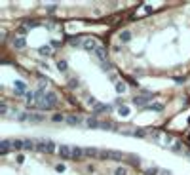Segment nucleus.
<instances>
[{"label":"nucleus","instance_id":"obj_28","mask_svg":"<svg viewBox=\"0 0 190 175\" xmlns=\"http://www.w3.org/2000/svg\"><path fill=\"white\" fill-rule=\"evenodd\" d=\"M57 69L61 70V73H65V70L69 69V67H67V61H59V63H57Z\"/></svg>","mask_w":190,"mask_h":175},{"label":"nucleus","instance_id":"obj_31","mask_svg":"<svg viewBox=\"0 0 190 175\" xmlns=\"http://www.w3.org/2000/svg\"><path fill=\"white\" fill-rule=\"evenodd\" d=\"M53 122H67V118L61 114H53Z\"/></svg>","mask_w":190,"mask_h":175},{"label":"nucleus","instance_id":"obj_18","mask_svg":"<svg viewBox=\"0 0 190 175\" xmlns=\"http://www.w3.org/2000/svg\"><path fill=\"white\" fill-rule=\"evenodd\" d=\"M12 148L13 151H19V148H23V145H25V141H21V139H12Z\"/></svg>","mask_w":190,"mask_h":175},{"label":"nucleus","instance_id":"obj_20","mask_svg":"<svg viewBox=\"0 0 190 175\" xmlns=\"http://www.w3.org/2000/svg\"><path fill=\"white\" fill-rule=\"evenodd\" d=\"M67 122H69V124H72V126H78V124H82V118L80 116H67Z\"/></svg>","mask_w":190,"mask_h":175},{"label":"nucleus","instance_id":"obj_15","mask_svg":"<svg viewBox=\"0 0 190 175\" xmlns=\"http://www.w3.org/2000/svg\"><path fill=\"white\" fill-rule=\"evenodd\" d=\"M118 38H120V42H122V44H127V42L131 40V30H122Z\"/></svg>","mask_w":190,"mask_h":175},{"label":"nucleus","instance_id":"obj_9","mask_svg":"<svg viewBox=\"0 0 190 175\" xmlns=\"http://www.w3.org/2000/svg\"><path fill=\"white\" fill-rule=\"evenodd\" d=\"M110 110H112V105H109V103H99L93 109L95 114H99V112H110Z\"/></svg>","mask_w":190,"mask_h":175},{"label":"nucleus","instance_id":"obj_12","mask_svg":"<svg viewBox=\"0 0 190 175\" xmlns=\"http://www.w3.org/2000/svg\"><path fill=\"white\" fill-rule=\"evenodd\" d=\"M169 151L177 152V154H184V148H183V141H177V139H175V143H173V145L169 147Z\"/></svg>","mask_w":190,"mask_h":175},{"label":"nucleus","instance_id":"obj_24","mask_svg":"<svg viewBox=\"0 0 190 175\" xmlns=\"http://www.w3.org/2000/svg\"><path fill=\"white\" fill-rule=\"evenodd\" d=\"M146 109L148 110H163V105H162V103H150Z\"/></svg>","mask_w":190,"mask_h":175},{"label":"nucleus","instance_id":"obj_21","mask_svg":"<svg viewBox=\"0 0 190 175\" xmlns=\"http://www.w3.org/2000/svg\"><path fill=\"white\" fill-rule=\"evenodd\" d=\"M145 173H146V175H160V168L148 166V168H145Z\"/></svg>","mask_w":190,"mask_h":175},{"label":"nucleus","instance_id":"obj_33","mask_svg":"<svg viewBox=\"0 0 190 175\" xmlns=\"http://www.w3.org/2000/svg\"><path fill=\"white\" fill-rule=\"evenodd\" d=\"M55 169H57L59 173H63V171H65L67 168H65V164H57V166H55Z\"/></svg>","mask_w":190,"mask_h":175},{"label":"nucleus","instance_id":"obj_1","mask_svg":"<svg viewBox=\"0 0 190 175\" xmlns=\"http://www.w3.org/2000/svg\"><path fill=\"white\" fill-rule=\"evenodd\" d=\"M124 158V154L122 152H118V151H101V156H99V160H122Z\"/></svg>","mask_w":190,"mask_h":175},{"label":"nucleus","instance_id":"obj_27","mask_svg":"<svg viewBox=\"0 0 190 175\" xmlns=\"http://www.w3.org/2000/svg\"><path fill=\"white\" fill-rule=\"evenodd\" d=\"M114 175H127V169L120 166V168H116V169H114Z\"/></svg>","mask_w":190,"mask_h":175},{"label":"nucleus","instance_id":"obj_13","mask_svg":"<svg viewBox=\"0 0 190 175\" xmlns=\"http://www.w3.org/2000/svg\"><path fill=\"white\" fill-rule=\"evenodd\" d=\"M84 152H86V156H89V158H99L101 156V151L99 148H93V147L84 148Z\"/></svg>","mask_w":190,"mask_h":175},{"label":"nucleus","instance_id":"obj_2","mask_svg":"<svg viewBox=\"0 0 190 175\" xmlns=\"http://www.w3.org/2000/svg\"><path fill=\"white\" fill-rule=\"evenodd\" d=\"M36 151H42V152H53L57 151V147H55L53 141H38L36 143Z\"/></svg>","mask_w":190,"mask_h":175},{"label":"nucleus","instance_id":"obj_6","mask_svg":"<svg viewBox=\"0 0 190 175\" xmlns=\"http://www.w3.org/2000/svg\"><path fill=\"white\" fill-rule=\"evenodd\" d=\"M13 90H15V93H17V95H25V93H27V84H25V82L23 80H15L13 82Z\"/></svg>","mask_w":190,"mask_h":175},{"label":"nucleus","instance_id":"obj_8","mask_svg":"<svg viewBox=\"0 0 190 175\" xmlns=\"http://www.w3.org/2000/svg\"><path fill=\"white\" fill-rule=\"evenodd\" d=\"M53 53V48H51V44H44L38 48V55H42V57H50V55Z\"/></svg>","mask_w":190,"mask_h":175},{"label":"nucleus","instance_id":"obj_25","mask_svg":"<svg viewBox=\"0 0 190 175\" xmlns=\"http://www.w3.org/2000/svg\"><path fill=\"white\" fill-rule=\"evenodd\" d=\"M23 27H25V29H34V27H40V23H38V21H27Z\"/></svg>","mask_w":190,"mask_h":175},{"label":"nucleus","instance_id":"obj_22","mask_svg":"<svg viewBox=\"0 0 190 175\" xmlns=\"http://www.w3.org/2000/svg\"><path fill=\"white\" fill-rule=\"evenodd\" d=\"M118 114H120L122 118H127V116H129V114H131V110H129V107H122V105H120V109H118Z\"/></svg>","mask_w":190,"mask_h":175},{"label":"nucleus","instance_id":"obj_19","mask_svg":"<svg viewBox=\"0 0 190 175\" xmlns=\"http://www.w3.org/2000/svg\"><path fill=\"white\" fill-rule=\"evenodd\" d=\"M10 148H12V143H10L8 139H4V141L0 143V151H2V154H6V152L10 151Z\"/></svg>","mask_w":190,"mask_h":175},{"label":"nucleus","instance_id":"obj_29","mask_svg":"<svg viewBox=\"0 0 190 175\" xmlns=\"http://www.w3.org/2000/svg\"><path fill=\"white\" fill-rule=\"evenodd\" d=\"M86 103H88L89 107H93V109H95L97 105H99V103H97V99H93V97H88V101H86Z\"/></svg>","mask_w":190,"mask_h":175},{"label":"nucleus","instance_id":"obj_17","mask_svg":"<svg viewBox=\"0 0 190 175\" xmlns=\"http://www.w3.org/2000/svg\"><path fill=\"white\" fill-rule=\"evenodd\" d=\"M86 124H88L89 128H99V130H101L103 122H99V120H97V118H88V120H86Z\"/></svg>","mask_w":190,"mask_h":175},{"label":"nucleus","instance_id":"obj_14","mask_svg":"<svg viewBox=\"0 0 190 175\" xmlns=\"http://www.w3.org/2000/svg\"><path fill=\"white\" fill-rule=\"evenodd\" d=\"M27 120H29V122H44L46 116H44V114H33V112H29V114H27Z\"/></svg>","mask_w":190,"mask_h":175},{"label":"nucleus","instance_id":"obj_23","mask_svg":"<svg viewBox=\"0 0 190 175\" xmlns=\"http://www.w3.org/2000/svg\"><path fill=\"white\" fill-rule=\"evenodd\" d=\"M23 148H25V151H34V148H36V143L30 141V139H27V141H25V145H23Z\"/></svg>","mask_w":190,"mask_h":175},{"label":"nucleus","instance_id":"obj_3","mask_svg":"<svg viewBox=\"0 0 190 175\" xmlns=\"http://www.w3.org/2000/svg\"><path fill=\"white\" fill-rule=\"evenodd\" d=\"M150 101H152L150 95H135L131 99V103H133V105H137V107H148V105H150Z\"/></svg>","mask_w":190,"mask_h":175},{"label":"nucleus","instance_id":"obj_5","mask_svg":"<svg viewBox=\"0 0 190 175\" xmlns=\"http://www.w3.org/2000/svg\"><path fill=\"white\" fill-rule=\"evenodd\" d=\"M57 154L61 158H65V160H69V158H72V148L67 145H61V147H57Z\"/></svg>","mask_w":190,"mask_h":175},{"label":"nucleus","instance_id":"obj_30","mask_svg":"<svg viewBox=\"0 0 190 175\" xmlns=\"http://www.w3.org/2000/svg\"><path fill=\"white\" fill-rule=\"evenodd\" d=\"M55 10H57V4H48V6H46V12H55Z\"/></svg>","mask_w":190,"mask_h":175},{"label":"nucleus","instance_id":"obj_10","mask_svg":"<svg viewBox=\"0 0 190 175\" xmlns=\"http://www.w3.org/2000/svg\"><path fill=\"white\" fill-rule=\"evenodd\" d=\"M95 55L99 57V61H101L103 65H105V63H109V61H106V51H105V48H103V46H99V48L95 50Z\"/></svg>","mask_w":190,"mask_h":175},{"label":"nucleus","instance_id":"obj_34","mask_svg":"<svg viewBox=\"0 0 190 175\" xmlns=\"http://www.w3.org/2000/svg\"><path fill=\"white\" fill-rule=\"evenodd\" d=\"M15 160H17V164H23V162H25V156H23V154H17V156H15Z\"/></svg>","mask_w":190,"mask_h":175},{"label":"nucleus","instance_id":"obj_16","mask_svg":"<svg viewBox=\"0 0 190 175\" xmlns=\"http://www.w3.org/2000/svg\"><path fill=\"white\" fill-rule=\"evenodd\" d=\"M114 88H116V93H126V91H127V84L122 82V80H118L114 84Z\"/></svg>","mask_w":190,"mask_h":175},{"label":"nucleus","instance_id":"obj_7","mask_svg":"<svg viewBox=\"0 0 190 175\" xmlns=\"http://www.w3.org/2000/svg\"><path fill=\"white\" fill-rule=\"evenodd\" d=\"M12 46H13L15 50H23L25 46H27V38H25V36H13Z\"/></svg>","mask_w":190,"mask_h":175},{"label":"nucleus","instance_id":"obj_4","mask_svg":"<svg viewBox=\"0 0 190 175\" xmlns=\"http://www.w3.org/2000/svg\"><path fill=\"white\" fill-rule=\"evenodd\" d=\"M99 42H97V40H93V38H84V42H82V48H84L86 51H93L95 53V50L99 48Z\"/></svg>","mask_w":190,"mask_h":175},{"label":"nucleus","instance_id":"obj_11","mask_svg":"<svg viewBox=\"0 0 190 175\" xmlns=\"http://www.w3.org/2000/svg\"><path fill=\"white\" fill-rule=\"evenodd\" d=\"M70 148H72V160H80V158L86 156L84 148H80V147H70Z\"/></svg>","mask_w":190,"mask_h":175},{"label":"nucleus","instance_id":"obj_26","mask_svg":"<svg viewBox=\"0 0 190 175\" xmlns=\"http://www.w3.org/2000/svg\"><path fill=\"white\" fill-rule=\"evenodd\" d=\"M148 137H152L154 139V141H160V131H156V130H154V131H148Z\"/></svg>","mask_w":190,"mask_h":175},{"label":"nucleus","instance_id":"obj_35","mask_svg":"<svg viewBox=\"0 0 190 175\" xmlns=\"http://www.w3.org/2000/svg\"><path fill=\"white\" fill-rule=\"evenodd\" d=\"M160 175H171V171L169 169H160Z\"/></svg>","mask_w":190,"mask_h":175},{"label":"nucleus","instance_id":"obj_32","mask_svg":"<svg viewBox=\"0 0 190 175\" xmlns=\"http://www.w3.org/2000/svg\"><path fill=\"white\" fill-rule=\"evenodd\" d=\"M0 112H2V114H6V112H8V105H6V103H0Z\"/></svg>","mask_w":190,"mask_h":175}]
</instances>
